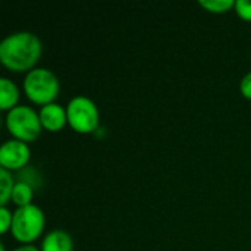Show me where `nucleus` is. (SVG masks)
Instances as JSON below:
<instances>
[{
    "label": "nucleus",
    "mask_w": 251,
    "mask_h": 251,
    "mask_svg": "<svg viewBox=\"0 0 251 251\" xmlns=\"http://www.w3.org/2000/svg\"><path fill=\"white\" fill-rule=\"evenodd\" d=\"M0 251H6V247L3 244H0Z\"/></svg>",
    "instance_id": "17"
},
{
    "label": "nucleus",
    "mask_w": 251,
    "mask_h": 251,
    "mask_svg": "<svg viewBox=\"0 0 251 251\" xmlns=\"http://www.w3.org/2000/svg\"><path fill=\"white\" fill-rule=\"evenodd\" d=\"M46 216L40 206L28 204L16 207L13 212V221L10 232L13 238L22 244H32L44 231Z\"/></svg>",
    "instance_id": "3"
},
{
    "label": "nucleus",
    "mask_w": 251,
    "mask_h": 251,
    "mask_svg": "<svg viewBox=\"0 0 251 251\" xmlns=\"http://www.w3.org/2000/svg\"><path fill=\"white\" fill-rule=\"evenodd\" d=\"M19 101V88L7 76L0 78V109L9 112Z\"/></svg>",
    "instance_id": "9"
},
{
    "label": "nucleus",
    "mask_w": 251,
    "mask_h": 251,
    "mask_svg": "<svg viewBox=\"0 0 251 251\" xmlns=\"http://www.w3.org/2000/svg\"><path fill=\"white\" fill-rule=\"evenodd\" d=\"M24 91L32 103L44 106L53 103L59 96L60 81L53 71L35 66L34 69L25 74Z\"/></svg>",
    "instance_id": "2"
},
{
    "label": "nucleus",
    "mask_w": 251,
    "mask_h": 251,
    "mask_svg": "<svg viewBox=\"0 0 251 251\" xmlns=\"http://www.w3.org/2000/svg\"><path fill=\"white\" fill-rule=\"evenodd\" d=\"M38 115H40L43 129H47L50 132H57L68 124L66 107H63L60 103H56V101L41 106L38 110Z\"/></svg>",
    "instance_id": "7"
},
{
    "label": "nucleus",
    "mask_w": 251,
    "mask_h": 251,
    "mask_svg": "<svg viewBox=\"0 0 251 251\" xmlns=\"http://www.w3.org/2000/svg\"><path fill=\"white\" fill-rule=\"evenodd\" d=\"M13 221V212L7 209V206H0V232L6 234L12 228Z\"/></svg>",
    "instance_id": "13"
},
{
    "label": "nucleus",
    "mask_w": 251,
    "mask_h": 251,
    "mask_svg": "<svg viewBox=\"0 0 251 251\" xmlns=\"http://www.w3.org/2000/svg\"><path fill=\"white\" fill-rule=\"evenodd\" d=\"M234 9L241 19L251 21V0H235Z\"/></svg>",
    "instance_id": "14"
},
{
    "label": "nucleus",
    "mask_w": 251,
    "mask_h": 251,
    "mask_svg": "<svg viewBox=\"0 0 251 251\" xmlns=\"http://www.w3.org/2000/svg\"><path fill=\"white\" fill-rule=\"evenodd\" d=\"M12 251H41L38 247H35L34 244H22L19 247H16L15 250Z\"/></svg>",
    "instance_id": "16"
},
{
    "label": "nucleus",
    "mask_w": 251,
    "mask_h": 251,
    "mask_svg": "<svg viewBox=\"0 0 251 251\" xmlns=\"http://www.w3.org/2000/svg\"><path fill=\"white\" fill-rule=\"evenodd\" d=\"M15 176L10 171L0 168V206H7L12 199V191L15 188Z\"/></svg>",
    "instance_id": "11"
},
{
    "label": "nucleus",
    "mask_w": 251,
    "mask_h": 251,
    "mask_svg": "<svg viewBox=\"0 0 251 251\" xmlns=\"http://www.w3.org/2000/svg\"><path fill=\"white\" fill-rule=\"evenodd\" d=\"M32 199H34V188L26 182L16 181L15 188L12 191L10 201H13L18 207H22V206L32 204Z\"/></svg>",
    "instance_id": "10"
},
{
    "label": "nucleus",
    "mask_w": 251,
    "mask_h": 251,
    "mask_svg": "<svg viewBox=\"0 0 251 251\" xmlns=\"http://www.w3.org/2000/svg\"><path fill=\"white\" fill-rule=\"evenodd\" d=\"M31 159V150L28 143L10 138L6 140L0 147V168L13 171H22L26 168Z\"/></svg>",
    "instance_id": "6"
},
{
    "label": "nucleus",
    "mask_w": 251,
    "mask_h": 251,
    "mask_svg": "<svg viewBox=\"0 0 251 251\" xmlns=\"http://www.w3.org/2000/svg\"><path fill=\"white\" fill-rule=\"evenodd\" d=\"M199 4L213 13H224L235 7V0H199Z\"/></svg>",
    "instance_id": "12"
},
{
    "label": "nucleus",
    "mask_w": 251,
    "mask_h": 251,
    "mask_svg": "<svg viewBox=\"0 0 251 251\" xmlns=\"http://www.w3.org/2000/svg\"><path fill=\"white\" fill-rule=\"evenodd\" d=\"M41 251H74V240L63 229H51L41 241Z\"/></svg>",
    "instance_id": "8"
},
{
    "label": "nucleus",
    "mask_w": 251,
    "mask_h": 251,
    "mask_svg": "<svg viewBox=\"0 0 251 251\" xmlns=\"http://www.w3.org/2000/svg\"><path fill=\"white\" fill-rule=\"evenodd\" d=\"M68 125L79 134H91L99 128L100 112L93 99L84 94L74 96L66 104Z\"/></svg>",
    "instance_id": "5"
},
{
    "label": "nucleus",
    "mask_w": 251,
    "mask_h": 251,
    "mask_svg": "<svg viewBox=\"0 0 251 251\" xmlns=\"http://www.w3.org/2000/svg\"><path fill=\"white\" fill-rule=\"evenodd\" d=\"M4 124L13 138L25 143L37 140L43 131L38 112L26 104H18L6 112Z\"/></svg>",
    "instance_id": "4"
},
{
    "label": "nucleus",
    "mask_w": 251,
    "mask_h": 251,
    "mask_svg": "<svg viewBox=\"0 0 251 251\" xmlns=\"http://www.w3.org/2000/svg\"><path fill=\"white\" fill-rule=\"evenodd\" d=\"M240 91H241V94H243L246 99L251 100V71L250 72H247V74L241 78V81H240Z\"/></svg>",
    "instance_id": "15"
},
{
    "label": "nucleus",
    "mask_w": 251,
    "mask_h": 251,
    "mask_svg": "<svg viewBox=\"0 0 251 251\" xmlns=\"http://www.w3.org/2000/svg\"><path fill=\"white\" fill-rule=\"evenodd\" d=\"M43 53L40 37L31 31H16L0 41V62L12 72H29Z\"/></svg>",
    "instance_id": "1"
}]
</instances>
